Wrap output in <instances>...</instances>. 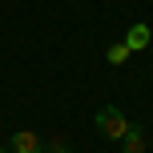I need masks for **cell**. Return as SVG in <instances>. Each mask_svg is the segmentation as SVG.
I'll return each instance as SVG.
<instances>
[{
    "mask_svg": "<svg viewBox=\"0 0 153 153\" xmlns=\"http://www.w3.org/2000/svg\"><path fill=\"white\" fill-rule=\"evenodd\" d=\"M97 129L105 133L109 141H121L125 133H129V117H125L117 105H105V109H97Z\"/></svg>",
    "mask_w": 153,
    "mask_h": 153,
    "instance_id": "6da1fadb",
    "label": "cell"
},
{
    "mask_svg": "<svg viewBox=\"0 0 153 153\" xmlns=\"http://www.w3.org/2000/svg\"><path fill=\"white\" fill-rule=\"evenodd\" d=\"M8 153H45V141H40L32 129H16L12 141H8Z\"/></svg>",
    "mask_w": 153,
    "mask_h": 153,
    "instance_id": "7a4b0ae2",
    "label": "cell"
},
{
    "mask_svg": "<svg viewBox=\"0 0 153 153\" xmlns=\"http://www.w3.org/2000/svg\"><path fill=\"white\" fill-rule=\"evenodd\" d=\"M121 153H145V129L137 121H129V133L121 137Z\"/></svg>",
    "mask_w": 153,
    "mask_h": 153,
    "instance_id": "3957f363",
    "label": "cell"
},
{
    "mask_svg": "<svg viewBox=\"0 0 153 153\" xmlns=\"http://www.w3.org/2000/svg\"><path fill=\"white\" fill-rule=\"evenodd\" d=\"M149 40H153L149 24H133V28L125 32V45H129V53H141V48H149Z\"/></svg>",
    "mask_w": 153,
    "mask_h": 153,
    "instance_id": "277c9868",
    "label": "cell"
},
{
    "mask_svg": "<svg viewBox=\"0 0 153 153\" xmlns=\"http://www.w3.org/2000/svg\"><path fill=\"white\" fill-rule=\"evenodd\" d=\"M105 61H109V65H125V61H129V45H125V40H117V45H109Z\"/></svg>",
    "mask_w": 153,
    "mask_h": 153,
    "instance_id": "5b68a950",
    "label": "cell"
},
{
    "mask_svg": "<svg viewBox=\"0 0 153 153\" xmlns=\"http://www.w3.org/2000/svg\"><path fill=\"white\" fill-rule=\"evenodd\" d=\"M45 149H48V153H69V141H65V137H53Z\"/></svg>",
    "mask_w": 153,
    "mask_h": 153,
    "instance_id": "8992f818",
    "label": "cell"
},
{
    "mask_svg": "<svg viewBox=\"0 0 153 153\" xmlns=\"http://www.w3.org/2000/svg\"><path fill=\"white\" fill-rule=\"evenodd\" d=\"M0 153H4V149H0Z\"/></svg>",
    "mask_w": 153,
    "mask_h": 153,
    "instance_id": "52a82bcc",
    "label": "cell"
}]
</instances>
